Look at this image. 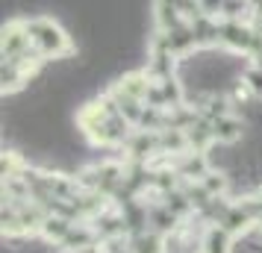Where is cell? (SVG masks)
<instances>
[{
	"instance_id": "cell-6",
	"label": "cell",
	"mask_w": 262,
	"mask_h": 253,
	"mask_svg": "<svg viewBox=\"0 0 262 253\" xmlns=\"http://www.w3.org/2000/svg\"><path fill=\"white\" fill-rule=\"evenodd\" d=\"M245 83H248V88L253 91V95L262 97V68H256V65H253V68L245 74Z\"/></svg>"
},
{
	"instance_id": "cell-1",
	"label": "cell",
	"mask_w": 262,
	"mask_h": 253,
	"mask_svg": "<svg viewBox=\"0 0 262 253\" xmlns=\"http://www.w3.org/2000/svg\"><path fill=\"white\" fill-rule=\"evenodd\" d=\"M27 33L33 38V48L41 53V56H65L68 53V38L59 27L48 21V18H38V21H30L27 24Z\"/></svg>"
},
{
	"instance_id": "cell-3",
	"label": "cell",
	"mask_w": 262,
	"mask_h": 253,
	"mask_svg": "<svg viewBox=\"0 0 262 253\" xmlns=\"http://www.w3.org/2000/svg\"><path fill=\"white\" fill-rule=\"evenodd\" d=\"M233 250V233L224 227H209L203 236V253H230Z\"/></svg>"
},
{
	"instance_id": "cell-4",
	"label": "cell",
	"mask_w": 262,
	"mask_h": 253,
	"mask_svg": "<svg viewBox=\"0 0 262 253\" xmlns=\"http://www.w3.org/2000/svg\"><path fill=\"white\" fill-rule=\"evenodd\" d=\"M133 253H165V241L156 233H142L133 239Z\"/></svg>"
},
{
	"instance_id": "cell-2",
	"label": "cell",
	"mask_w": 262,
	"mask_h": 253,
	"mask_svg": "<svg viewBox=\"0 0 262 253\" xmlns=\"http://www.w3.org/2000/svg\"><path fill=\"white\" fill-rule=\"evenodd\" d=\"M212 130H215V142L218 145H227V147H233L242 139V121L238 118H233V115H227V118H218L212 124Z\"/></svg>"
},
{
	"instance_id": "cell-5",
	"label": "cell",
	"mask_w": 262,
	"mask_h": 253,
	"mask_svg": "<svg viewBox=\"0 0 262 253\" xmlns=\"http://www.w3.org/2000/svg\"><path fill=\"white\" fill-rule=\"evenodd\" d=\"M92 239H95V236H92L89 229H71L62 244H65V250H83V247L92 244Z\"/></svg>"
}]
</instances>
